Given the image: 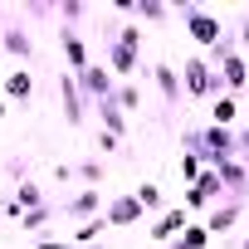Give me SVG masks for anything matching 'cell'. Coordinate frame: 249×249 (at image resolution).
Here are the masks:
<instances>
[{
  "label": "cell",
  "instance_id": "cell-1",
  "mask_svg": "<svg viewBox=\"0 0 249 249\" xmlns=\"http://www.w3.org/2000/svg\"><path fill=\"white\" fill-rule=\"evenodd\" d=\"M107 73L127 83L132 73H142V25H122L107 39Z\"/></svg>",
  "mask_w": 249,
  "mask_h": 249
},
{
  "label": "cell",
  "instance_id": "cell-2",
  "mask_svg": "<svg viewBox=\"0 0 249 249\" xmlns=\"http://www.w3.org/2000/svg\"><path fill=\"white\" fill-rule=\"evenodd\" d=\"M181 15H186V39H191V44H200V49H215V44L230 35V30H225V20H220L215 10H205V5H186Z\"/></svg>",
  "mask_w": 249,
  "mask_h": 249
},
{
  "label": "cell",
  "instance_id": "cell-3",
  "mask_svg": "<svg viewBox=\"0 0 249 249\" xmlns=\"http://www.w3.org/2000/svg\"><path fill=\"white\" fill-rule=\"evenodd\" d=\"M181 73V93L186 98H215L220 88H215V69L205 64V54H191L186 59V69H176Z\"/></svg>",
  "mask_w": 249,
  "mask_h": 249
},
{
  "label": "cell",
  "instance_id": "cell-4",
  "mask_svg": "<svg viewBox=\"0 0 249 249\" xmlns=\"http://www.w3.org/2000/svg\"><path fill=\"white\" fill-rule=\"evenodd\" d=\"M186 225H191V210H186V205H166V210H161V215L152 220V230H147V239L166 249V244H171V239H176V234H181Z\"/></svg>",
  "mask_w": 249,
  "mask_h": 249
},
{
  "label": "cell",
  "instance_id": "cell-5",
  "mask_svg": "<svg viewBox=\"0 0 249 249\" xmlns=\"http://www.w3.org/2000/svg\"><path fill=\"white\" fill-rule=\"evenodd\" d=\"M142 215H147V210L137 205V196H107V200H103V220H107V230H132Z\"/></svg>",
  "mask_w": 249,
  "mask_h": 249
},
{
  "label": "cell",
  "instance_id": "cell-6",
  "mask_svg": "<svg viewBox=\"0 0 249 249\" xmlns=\"http://www.w3.org/2000/svg\"><path fill=\"white\" fill-rule=\"evenodd\" d=\"M78 78V93L83 98H93V103H103V98H112V88H117V78L107 73V64H88L83 73H73Z\"/></svg>",
  "mask_w": 249,
  "mask_h": 249
},
{
  "label": "cell",
  "instance_id": "cell-7",
  "mask_svg": "<svg viewBox=\"0 0 249 249\" xmlns=\"http://www.w3.org/2000/svg\"><path fill=\"white\" fill-rule=\"evenodd\" d=\"M59 215H64L69 225H83V220L103 215V191H88V186H83L73 200H64V205H59Z\"/></svg>",
  "mask_w": 249,
  "mask_h": 249
},
{
  "label": "cell",
  "instance_id": "cell-8",
  "mask_svg": "<svg viewBox=\"0 0 249 249\" xmlns=\"http://www.w3.org/2000/svg\"><path fill=\"white\" fill-rule=\"evenodd\" d=\"M244 210H249V205H239V200H220V205H210V210H205V220H200V225L210 230V239H220V234H230V230L239 225V215H244Z\"/></svg>",
  "mask_w": 249,
  "mask_h": 249
},
{
  "label": "cell",
  "instance_id": "cell-9",
  "mask_svg": "<svg viewBox=\"0 0 249 249\" xmlns=\"http://www.w3.org/2000/svg\"><path fill=\"white\" fill-rule=\"evenodd\" d=\"M152 83H157V93H161L166 107H176V103L186 98V93H181V73H176V64H166V59L152 64Z\"/></svg>",
  "mask_w": 249,
  "mask_h": 249
},
{
  "label": "cell",
  "instance_id": "cell-10",
  "mask_svg": "<svg viewBox=\"0 0 249 249\" xmlns=\"http://www.w3.org/2000/svg\"><path fill=\"white\" fill-rule=\"evenodd\" d=\"M59 103H64V122L69 127H83V93L73 73H59Z\"/></svg>",
  "mask_w": 249,
  "mask_h": 249
},
{
  "label": "cell",
  "instance_id": "cell-11",
  "mask_svg": "<svg viewBox=\"0 0 249 249\" xmlns=\"http://www.w3.org/2000/svg\"><path fill=\"white\" fill-rule=\"evenodd\" d=\"M59 49H64V64H69V73H83L93 59H88V39L78 35V30H64L59 35Z\"/></svg>",
  "mask_w": 249,
  "mask_h": 249
},
{
  "label": "cell",
  "instance_id": "cell-12",
  "mask_svg": "<svg viewBox=\"0 0 249 249\" xmlns=\"http://www.w3.org/2000/svg\"><path fill=\"white\" fill-rule=\"evenodd\" d=\"M0 98H5V103H25V98H35V73H30L25 64L10 69L5 83H0Z\"/></svg>",
  "mask_w": 249,
  "mask_h": 249
},
{
  "label": "cell",
  "instance_id": "cell-13",
  "mask_svg": "<svg viewBox=\"0 0 249 249\" xmlns=\"http://www.w3.org/2000/svg\"><path fill=\"white\" fill-rule=\"evenodd\" d=\"M0 49H5V54H15V59L25 64V59H35V35L10 25V30H0Z\"/></svg>",
  "mask_w": 249,
  "mask_h": 249
},
{
  "label": "cell",
  "instance_id": "cell-14",
  "mask_svg": "<svg viewBox=\"0 0 249 249\" xmlns=\"http://www.w3.org/2000/svg\"><path fill=\"white\" fill-rule=\"evenodd\" d=\"M103 234H107V220H103V215H93V220H83V225H73V234H69V244H73V249H88V244H103Z\"/></svg>",
  "mask_w": 249,
  "mask_h": 249
},
{
  "label": "cell",
  "instance_id": "cell-15",
  "mask_svg": "<svg viewBox=\"0 0 249 249\" xmlns=\"http://www.w3.org/2000/svg\"><path fill=\"white\" fill-rule=\"evenodd\" d=\"M234 122H239V103L225 98V93H215L210 98V127H230L234 132Z\"/></svg>",
  "mask_w": 249,
  "mask_h": 249
},
{
  "label": "cell",
  "instance_id": "cell-16",
  "mask_svg": "<svg viewBox=\"0 0 249 249\" xmlns=\"http://www.w3.org/2000/svg\"><path fill=\"white\" fill-rule=\"evenodd\" d=\"M20 210H39V205H49V196H44V186L35 181V176H25L20 186H15V196H10Z\"/></svg>",
  "mask_w": 249,
  "mask_h": 249
},
{
  "label": "cell",
  "instance_id": "cell-17",
  "mask_svg": "<svg viewBox=\"0 0 249 249\" xmlns=\"http://www.w3.org/2000/svg\"><path fill=\"white\" fill-rule=\"evenodd\" d=\"M54 215H59V205H54V200H49V205H39V210H25V215H20V230L39 239V234H49V220H54Z\"/></svg>",
  "mask_w": 249,
  "mask_h": 249
},
{
  "label": "cell",
  "instance_id": "cell-18",
  "mask_svg": "<svg viewBox=\"0 0 249 249\" xmlns=\"http://www.w3.org/2000/svg\"><path fill=\"white\" fill-rule=\"evenodd\" d=\"M112 103H117L122 112H127V117H137V112H142V83H137V78L117 83V88H112Z\"/></svg>",
  "mask_w": 249,
  "mask_h": 249
},
{
  "label": "cell",
  "instance_id": "cell-19",
  "mask_svg": "<svg viewBox=\"0 0 249 249\" xmlns=\"http://www.w3.org/2000/svg\"><path fill=\"white\" fill-rule=\"evenodd\" d=\"M98 117H103V132H112V137H127V112H122L112 98H103V103H98Z\"/></svg>",
  "mask_w": 249,
  "mask_h": 249
},
{
  "label": "cell",
  "instance_id": "cell-20",
  "mask_svg": "<svg viewBox=\"0 0 249 249\" xmlns=\"http://www.w3.org/2000/svg\"><path fill=\"white\" fill-rule=\"evenodd\" d=\"M166 249H210V230H205L200 220H191V225H186V230H181Z\"/></svg>",
  "mask_w": 249,
  "mask_h": 249
},
{
  "label": "cell",
  "instance_id": "cell-21",
  "mask_svg": "<svg viewBox=\"0 0 249 249\" xmlns=\"http://www.w3.org/2000/svg\"><path fill=\"white\" fill-rule=\"evenodd\" d=\"M132 196H137V205H142V210H157V215L166 210V191H161V181H137V191H132Z\"/></svg>",
  "mask_w": 249,
  "mask_h": 249
},
{
  "label": "cell",
  "instance_id": "cell-22",
  "mask_svg": "<svg viewBox=\"0 0 249 249\" xmlns=\"http://www.w3.org/2000/svg\"><path fill=\"white\" fill-rule=\"evenodd\" d=\"M73 176H78L88 191H98V181L107 176V161H103V157H88V161H78V166H73Z\"/></svg>",
  "mask_w": 249,
  "mask_h": 249
},
{
  "label": "cell",
  "instance_id": "cell-23",
  "mask_svg": "<svg viewBox=\"0 0 249 249\" xmlns=\"http://www.w3.org/2000/svg\"><path fill=\"white\" fill-rule=\"evenodd\" d=\"M166 15H171V5H161V0H137V25H166Z\"/></svg>",
  "mask_w": 249,
  "mask_h": 249
},
{
  "label": "cell",
  "instance_id": "cell-24",
  "mask_svg": "<svg viewBox=\"0 0 249 249\" xmlns=\"http://www.w3.org/2000/svg\"><path fill=\"white\" fill-rule=\"evenodd\" d=\"M205 171V157L200 152H186L181 161H176V176H181V186H196V176Z\"/></svg>",
  "mask_w": 249,
  "mask_h": 249
},
{
  "label": "cell",
  "instance_id": "cell-25",
  "mask_svg": "<svg viewBox=\"0 0 249 249\" xmlns=\"http://www.w3.org/2000/svg\"><path fill=\"white\" fill-rule=\"evenodd\" d=\"M54 15H59V20H64V30H73V25H78V20H83V15H88V5H78V0H64V5H59V10H54Z\"/></svg>",
  "mask_w": 249,
  "mask_h": 249
},
{
  "label": "cell",
  "instance_id": "cell-26",
  "mask_svg": "<svg viewBox=\"0 0 249 249\" xmlns=\"http://www.w3.org/2000/svg\"><path fill=\"white\" fill-rule=\"evenodd\" d=\"M98 152H103V157H117V152H122V137H112V132L98 127Z\"/></svg>",
  "mask_w": 249,
  "mask_h": 249
},
{
  "label": "cell",
  "instance_id": "cell-27",
  "mask_svg": "<svg viewBox=\"0 0 249 249\" xmlns=\"http://www.w3.org/2000/svg\"><path fill=\"white\" fill-rule=\"evenodd\" d=\"M234 49H239V54H249V10L239 15V39H234Z\"/></svg>",
  "mask_w": 249,
  "mask_h": 249
},
{
  "label": "cell",
  "instance_id": "cell-28",
  "mask_svg": "<svg viewBox=\"0 0 249 249\" xmlns=\"http://www.w3.org/2000/svg\"><path fill=\"white\" fill-rule=\"evenodd\" d=\"M35 249H73V244H69V239H49V234H39Z\"/></svg>",
  "mask_w": 249,
  "mask_h": 249
},
{
  "label": "cell",
  "instance_id": "cell-29",
  "mask_svg": "<svg viewBox=\"0 0 249 249\" xmlns=\"http://www.w3.org/2000/svg\"><path fill=\"white\" fill-rule=\"evenodd\" d=\"M73 176V161H54V181H69Z\"/></svg>",
  "mask_w": 249,
  "mask_h": 249
},
{
  "label": "cell",
  "instance_id": "cell-30",
  "mask_svg": "<svg viewBox=\"0 0 249 249\" xmlns=\"http://www.w3.org/2000/svg\"><path fill=\"white\" fill-rule=\"evenodd\" d=\"M5 112H10V103H5V98H0V122H5Z\"/></svg>",
  "mask_w": 249,
  "mask_h": 249
},
{
  "label": "cell",
  "instance_id": "cell-31",
  "mask_svg": "<svg viewBox=\"0 0 249 249\" xmlns=\"http://www.w3.org/2000/svg\"><path fill=\"white\" fill-rule=\"evenodd\" d=\"M88 249H103V244H88ZM107 249H112V244H107Z\"/></svg>",
  "mask_w": 249,
  "mask_h": 249
},
{
  "label": "cell",
  "instance_id": "cell-32",
  "mask_svg": "<svg viewBox=\"0 0 249 249\" xmlns=\"http://www.w3.org/2000/svg\"><path fill=\"white\" fill-rule=\"evenodd\" d=\"M244 69H249V54H244Z\"/></svg>",
  "mask_w": 249,
  "mask_h": 249
},
{
  "label": "cell",
  "instance_id": "cell-33",
  "mask_svg": "<svg viewBox=\"0 0 249 249\" xmlns=\"http://www.w3.org/2000/svg\"><path fill=\"white\" fill-rule=\"evenodd\" d=\"M239 249H249V239H244V244H239Z\"/></svg>",
  "mask_w": 249,
  "mask_h": 249
},
{
  "label": "cell",
  "instance_id": "cell-34",
  "mask_svg": "<svg viewBox=\"0 0 249 249\" xmlns=\"http://www.w3.org/2000/svg\"><path fill=\"white\" fill-rule=\"evenodd\" d=\"M244 122H249V112H244Z\"/></svg>",
  "mask_w": 249,
  "mask_h": 249
}]
</instances>
